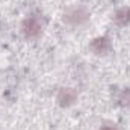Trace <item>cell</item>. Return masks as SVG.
<instances>
[{
	"label": "cell",
	"mask_w": 130,
	"mask_h": 130,
	"mask_svg": "<svg viewBox=\"0 0 130 130\" xmlns=\"http://www.w3.org/2000/svg\"><path fill=\"white\" fill-rule=\"evenodd\" d=\"M113 23L120 27H124L130 23V8L123 6L120 9H117L115 15H113Z\"/></svg>",
	"instance_id": "5"
},
{
	"label": "cell",
	"mask_w": 130,
	"mask_h": 130,
	"mask_svg": "<svg viewBox=\"0 0 130 130\" xmlns=\"http://www.w3.org/2000/svg\"><path fill=\"white\" fill-rule=\"evenodd\" d=\"M62 21L68 26L73 27H79L83 26L89 21V12L83 8V6H76V8H70L62 17Z\"/></svg>",
	"instance_id": "2"
},
{
	"label": "cell",
	"mask_w": 130,
	"mask_h": 130,
	"mask_svg": "<svg viewBox=\"0 0 130 130\" xmlns=\"http://www.w3.org/2000/svg\"><path fill=\"white\" fill-rule=\"evenodd\" d=\"M98 130H117L115 126H103V127H100Z\"/></svg>",
	"instance_id": "7"
},
{
	"label": "cell",
	"mask_w": 130,
	"mask_h": 130,
	"mask_svg": "<svg viewBox=\"0 0 130 130\" xmlns=\"http://www.w3.org/2000/svg\"><path fill=\"white\" fill-rule=\"evenodd\" d=\"M44 29V21L39 14H29L21 21V33L26 39H38Z\"/></svg>",
	"instance_id": "1"
},
{
	"label": "cell",
	"mask_w": 130,
	"mask_h": 130,
	"mask_svg": "<svg viewBox=\"0 0 130 130\" xmlns=\"http://www.w3.org/2000/svg\"><path fill=\"white\" fill-rule=\"evenodd\" d=\"M56 101L61 107H70L77 101V91L74 88H61L56 94Z\"/></svg>",
	"instance_id": "3"
},
{
	"label": "cell",
	"mask_w": 130,
	"mask_h": 130,
	"mask_svg": "<svg viewBox=\"0 0 130 130\" xmlns=\"http://www.w3.org/2000/svg\"><path fill=\"white\" fill-rule=\"evenodd\" d=\"M89 48L95 55H107L112 50V44L107 36H97L89 42Z\"/></svg>",
	"instance_id": "4"
},
{
	"label": "cell",
	"mask_w": 130,
	"mask_h": 130,
	"mask_svg": "<svg viewBox=\"0 0 130 130\" xmlns=\"http://www.w3.org/2000/svg\"><path fill=\"white\" fill-rule=\"evenodd\" d=\"M118 104L123 107H130V88H124L118 95Z\"/></svg>",
	"instance_id": "6"
}]
</instances>
